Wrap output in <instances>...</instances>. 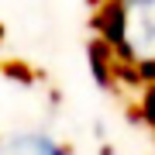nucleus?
<instances>
[{"label": "nucleus", "instance_id": "nucleus-1", "mask_svg": "<svg viewBox=\"0 0 155 155\" xmlns=\"http://www.w3.org/2000/svg\"><path fill=\"white\" fill-rule=\"evenodd\" d=\"M121 38L134 59H155V0H127L121 17Z\"/></svg>", "mask_w": 155, "mask_h": 155}, {"label": "nucleus", "instance_id": "nucleus-2", "mask_svg": "<svg viewBox=\"0 0 155 155\" xmlns=\"http://www.w3.org/2000/svg\"><path fill=\"white\" fill-rule=\"evenodd\" d=\"M0 155H62L48 138H38V134H24V138H14L4 145Z\"/></svg>", "mask_w": 155, "mask_h": 155}]
</instances>
